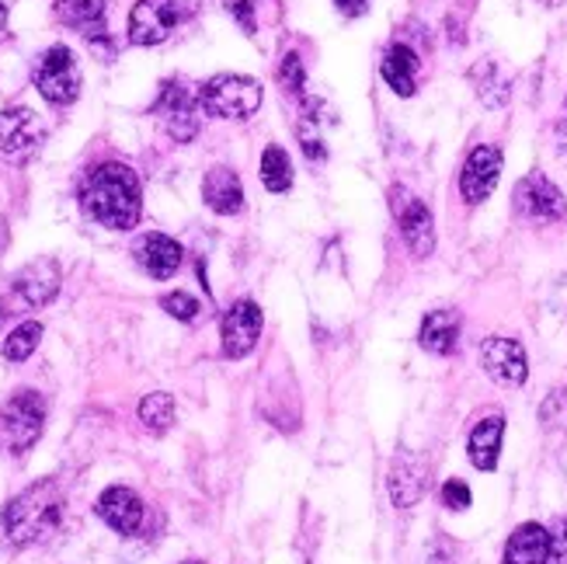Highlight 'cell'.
I'll list each match as a JSON object with an SVG mask.
<instances>
[{"instance_id": "6da1fadb", "label": "cell", "mask_w": 567, "mask_h": 564, "mask_svg": "<svg viewBox=\"0 0 567 564\" xmlns=\"http://www.w3.org/2000/svg\"><path fill=\"white\" fill-rule=\"evenodd\" d=\"M81 206L84 213L109 230H133L143 213L140 178L130 164H97L81 182Z\"/></svg>"}, {"instance_id": "7a4b0ae2", "label": "cell", "mask_w": 567, "mask_h": 564, "mask_svg": "<svg viewBox=\"0 0 567 564\" xmlns=\"http://www.w3.org/2000/svg\"><path fill=\"white\" fill-rule=\"evenodd\" d=\"M63 509H66V495L60 481L45 478L24 488L21 495H14L4 509V530L8 541L14 547H32L39 541H45L49 533H56L63 523Z\"/></svg>"}, {"instance_id": "3957f363", "label": "cell", "mask_w": 567, "mask_h": 564, "mask_svg": "<svg viewBox=\"0 0 567 564\" xmlns=\"http://www.w3.org/2000/svg\"><path fill=\"white\" fill-rule=\"evenodd\" d=\"M261 84L244 73H216L199 91V105L216 119H251L261 109Z\"/></svg>"}, {"instance_id": "277c9868", "label": "cell", "mask_w": 567, "mask_h": 564, "mask_svg": "<svg viewBox=\"0 0 567 564\" xmlns=\"http://www.w3.org/2000/svg\"><path fill=\"white\" fill-rule=\"evenodd\" d=\"M45 429V401L39 390H18V394L0 408V443L8 453H29Z\"/></svg>"}, {"instance_id": "5b68a950", "label": "cell", "mask_w": 567, "mask_h": 564, "mask_svg": "<svg viewBox=\"0 0 567 564\" xmlns=\"http://www.w3.org/2000/svg\"><path fill=\"white\" fill-rule=\"evenodd\" d=\"M199 0H140L130 11V42L133 45H161L175 24L195 18Z\"/></svg>"}, {"instance_id": "8992f818", "label": "cell", "mask_w": 567, "mask_h": 564, "mask_svg": "<svg viewBox=\"0 0 567 564\" xmlns=\"http://www.w3.org/2000/svg\"><path fill=\"white\" fill-rule=\"evenodd\" d=\"M32 81L49 105H70L81 94V66L66 45H49L39 57Z\"/></svg>"}, {"instance_id": "52a82bcc", "label": "cell", "mask_w": 567, "mask_h": 564, "mask_svg": "<svg viewBox=\"0 0 567 564\" xmlns=\"http://www.w3.org/2000/svg\"><path fill=\"white\" fill-rule=\"evenodd\" d=\"M199 98H195V91L182 81H164L161 94H157V105H154V115L161 119L164 133L175 140V143H192L195 136H199Z\"/></svg>"}, {"instance_id": "ba28073f", "label": "cell", "mask_w": 567, "mask_h": 564, "mask_svg": "<svg viewBox=\"0 0 567 564\" xmlns=\"http://www.w3.org/2000/svg\"><path fill=\"white\" fill-rule=\"evenodd\" d=\"M42 140H45V130L32 109L14 105L0 112V154L11 164H29L39 154Z\"/></svg>"}, {"instance_id": "9c48e42d", "label": "cell", "mask_w": 567, "mask_h": 564, "mask_svg": "<svg viewBox=\"0 0 567 564\" xmlns=\"http://www.w3.org/2000/svg\"><path fill=\"white\" fill-rule=\"evenodd\" d=\"M515 213L533 219V224H554L567 213V203H564V192L547 178L533 171L526 175L519 185H515Z\"/></svg>"}, {"instance_id": "30bf717a", "label": "cell", "mask_w": 567, "mask_h": 564, "mask_svg": "<svg viewBox=\"0 0 567 564\" xmlns=\"http://www.w3.org/2000/svg\"><path fill=\"white\" fill-rule=\"evenodd\" d=\"M393 213H398V224H401L408 248L417 258H429L435 252V219H432L429 206L417 199V195H411L404 188H393Z\"/></svg>"}, {"instance_id": "8fae6325", "label": "cell", "mask_w": 567, "mask_h": 564, "mask_svg": "<svg viewBox=\"0 0 567 564\" xmlns=\"http://www.w3.org/2000/svg\"><path fill=\"white\" fill-rule=\"evenodd\" d=\"M481 366H484V373L491 380H498L505 387H523L526 377H529L526 349L515 338H502V335L484 338V346H481Z\"/></svg>"}, {"instance_id": "7c38bea8", "label": "cell", "mask_w": 567, "mask_h": 564, "mask_svg": "<svg viewBox=\"0 0 567 564\" xmlns=\"http://www.w3.org/2000/svg\"><path fill=\"white\" fill-rule=\"evenodd\" d=\"M502 164L505 161H502L498 146H491V143L474 146L471 157H466V164H463V171H460V192H463V199L471 203V206L484 203L487 195L498 188Z\"/></svg>"}, {"instance_id": "4fadbf2b", "label": "cell", "mask_w": 567, "mask_h": 564, "mask_svg": "<svg viewBox=\"0 0 567 564\" xmlns=\"http://www.w3.org/2000/svg\"><path fill=\"white\" fill-rule=\"evenodd\" d=\"M53 11H56V18L66 24V29L84 35L94 49L105 45V53L112 57V45H109V18H105V4H102V0H53Z\"/></svg>"}, {"instance_id": "5bb4252c", "label": "cell", "mask_w": 567, "mask_h": 564, "mask_svg": "<svg viewBox=\"0 0 567 564\" xmlns=\"http://www.w3.org/2000/svg\"><path fill=\"white\" fill-rule=\"evenodd\" d=\"M261 307L255 300H237L227 314H224V352L230 359H244L261 338Z\"/></svg>"}, {"instance_id": "9a60e30c", "label": "cell", "mask_w": 567, "mask_h": 564, "mask_svg": "<svg viewBox=\"0 0 567 564\" xmlns=\"http://www.w3.org/2000/svg\"><path fill=\"white\" fill-rule=\"evenodd\" d=\"M429 492V463L425 457H417L411 450L398 453L390 468V495L398 509H411L422 502V495Z\"/></svg>"}, {"instance_id": "2e32d148", "label": "cell", "mask_w": 567, "mask_h": 564, "mask_svg": "<svg viewBox=\"0 0 567 564\" xmlns=\"http://www.w3.org/2000/svg\"><path fill=\"white\" fill-rule=\"evenodd\" d=\"M94 509H97V516L122 536H133L143 526V499L133 492V488H122V484L105 488Z\"/></svg>"}, {"instance_id": "e0dca14e", "label": "cell", "mask_w": 567, "mask_h": 564, "mask_svg": "<svg viewBox=\"0 0 567 564\" xmlns=\"http://www.w3.org/2000/svg\"><path fill=\"white\" fill-rule=\"evenodd\" d=\"M140 268L151 279H171L182 268V244L171 240L167 234H146L133 248Z\"/></svg>"}, {"instance_id": "ac0fdd59", "label": "cell", "mask_w": 567, "mask_h": 564, "mask_svg": "<svg viewBox=\"0 0 567 564\" xmlns=\"http://www.w3.org/2000/svg\"><path fill=\"white\" fill-rule=\"evenodd\" d=\"M14 293L29 304V307H45L56 300L60 293V268L56 262L39 258L32 265H24L21 273L14 276Z\"/></svg>"}, {"instance_id": "d6986e66", "label": "cell", "mask_w": 567, "mask_h": 564, "mask_svg": "<svg viewBox=\"0 0 567 564\" xmlns=\"http://www.w3.org/2000/svg\"><path fill=\"white\" fill-rule=\"evenodd\" d=\"M203 199L213 213L219 216H234L244 209V185L237 178V171L230 167H213L203 178Z\"/></svg>"}, {"instance_id": "ffe728a7", "label": "cell", "mask_w": 567, "mask_h": 564, "mask_svg": "<svg viewBox=\"0 0 567 564\" xmlns=\"http://www.w3.org/2000/svg\"><path fill=\"white\" fill-rule=\"evenodd\" d=\"M502 439H505V419L491 414V419L477 422L471 439H466V457L477 471H495L502 457Z\"/></svg>"}, {"instance_id": "44dd1931", "label": "cell", "mask_w": 567, "mask_h": 564, "mask_svg": "<svg viewBox=\"0 0 567 564\" xmlns=\"http://www.w3.org/2000/svg\"><path fill=\"white\" fill-rule=\"evenodd\" d=\"M417 346L432 356H453L460 346V314L456 310L425 314L422 331H417Z\"/></svg>"}, {"instance_id": "7402d4cb", "label": "cell", "mask_w": 567, "mask_h": 564, "mask_svg": "<svg viewBox=\"0 0 567 564\" xmlns=\"http://www.w3.org/2000/svg\"><path fill=\"white\" fill-rule=\"evenodd\" d=\"M380 73H383V81L393 94H401V98H411L417 91V57H414V49L404 45V42H393L383 60H380Z\"/></svg>"}, {"instance_id": "603a6c76", "label": "cell", "mask_w": 567, "mask_h": 564, "mask_svg": "<svg viewBox=\"0 0 567 564\" xmlns=\"http://www.w3.org/2000/svg\"><path fill=\"white\" fill-rule=\"evenodd\" d=\"M505 564H550V530L539 523H523L508 536Z\"/></svg>"}, {"instance_id": "cb8c5ba5", "label": "cell", "mask_w": 567, "mask_h": 564, "mask_svg": "<svg viewBox=\"0 0 567 564\" xmlns=\"http://www.w3.org/2000/svg\"><path fill=\"white\" fill-rule=\"evenodd\" d=\"M471 81H474V88H477V94H481V102H484L487 109H502V105L508 102L512 88H508V78H502L498 63H491V60L477 63V66L471 70Z\"/></svg>"}, {"instance_id": "d4e9b609", "label": "cell", "mask_w": 567, "mask_h": 564, "mask_svg": "<svg viewBox=\"0 0 567 564\" xmlns=\"http://www.w3.org/2000/svg\"><path fill=\"white\" fill-rule=\"evenodd\" d=\"M140 422L146 432L164 435L171 425H175V398L167 390H157V394H146L140 401Z\"/></svg>"}, {"instance_id": "484cf974", "label": "cell", "mask_w": 567, "mask_h": 564, "mask_svg": "<svg viewBox=\"0 0 567 564\" xmlns=\"http://www.w3.org/2000/svg\"><path fill=\"white\" fill-rule=\"evenodd\" d=\"M261 185L268 192H289L292 188V164H289V154L279 143L265 146V154H261Z\"/></svg>"}, {"instance_id": "4316f807", "label": "cell", "mask_w": 567, "mask_h": 564, "mask_svg": "<svg viewBox=\"0 0 567 564\" xmlns=\"http://www.w3.org/2000/svg\"><path fill=\"white\" fill-rule=\"evenodd\" d=\"M42 341V325L39 321H24L18 325L8 338H4V359L8 362H24Z\"/></svg>"}, {"instance_id": "83f0119b", "label": "cell", "mask_w": 567, "mask_h": 564, "mask_svg": "<svg viewBox=\"0 0 567 564\" xmlns=\"http://www.w3.org/2000/svg\"><path fill=\"white\" fill-rule=\"evenodd\" d=\"M279 81H282V88H286L289 94H303V88H307V70H303L300 53H286V57H282Z\"/></svg>"}, {"instance_id": "f1b7e54d", "label": "cell", "mask_w": 567, "mask_h": 564, "mask_svg": "<svg viewBox=\"0 0 567 564\" xmlns=\"http://www.w3.org/2000/svg\"><path fill=\"white\" fill-rule=\"evenodd\" d=\"M161 307L171 314V317H175V321H195V317H199V300H195L192 297V293H167V297L161 300Z\"/></svg>"}, {"instance_id": "f546056e", "label": "cell", "mask_w": 567, "mask_h": 564, "mask_svg": "<svg viewBox=\"0 0 567 564\" xmlns=\"http://www.w3.org/2000/svg\"><path fill=\"white\" fill-rule=\"evenodd\" d=\"M539 422L544 429H564L567 425V390H554V394L539 408Z\"/></svg>"}, {"instance_id": "4dcf8cb0", "label": "cell", "mask_w": 567, "mask_h": 564, "mask_svg": "<svg viewBox=\"0 0 567 564\" xmlns=\"http://www.w3.org/2000/svg\"><path fill=\"white\" fill-rule=\"evenodd\" d=\"M230 14L234 21L244 29V35H255L258 32V18H255V0H219Z\"/></svg>"}, {"instance_id": "1f68e13d", "label": "cell", "mask_w": 567, "mask_h": 564, "mask_svg": "<svg viewBox=\"0 0 567 564\" xmlns=\"http://www.w3.org/2000/svg\"><path fill=\"white\" fill-rule=\"evenodd\" d=\"M442 505H446L450 512H463L466 505H471V488H466L463 481H446L442 484Z\"/></svg>"}, {"instance_id": "d6a6232c", "label": "cell", "mask_w": 567, "mask_h": 564, "mask_svg": "<svg viewBox=\"0 0 567 564\" xmlns=\"http://www.w3.org/2000/svg\"><path fill=\"white\" fill-rule=\"evenodd\" d=\"M550 564H567V516L550 530Z\"/></svg>"}, {"instance_id": "836d02e7", "label": "cell", "mask_w": 567, "mask_h": 564, "mask_svg": "<svg viewBox=\"0 0 567 564\" xmlns=\"http://www.w3.org/2000/svg\"><path fill=\"white\" fill-rule=\"evenodd\" d=\"M300 143H303V154L310 161H324L328 151H324V140H320L313 130H310V122H300Z\"/></svg>"}, {"instance_id": "e575fe53", "label": "cell", "mask_w": 567, "mask_h": 564, "mask_svg": "<svg viewBox=\"0 0 567 564\" xmlns=\"http://www.w3.org/2000/svg\"><path fill=\"white\" fill-rule=\"evenodd\" d=\"M331 4L344 14V18H362L369 11V0H331Z\"/></svg>"}, {"instance_id": "d590c367", "label": "cell", "mask_w": 567, "mask_h": 564, "mask_svg": "<svg viewBox=\"0 0 567 564\" xmlns=\"http://www.w3.org/2000/svg\"><path fill=\"white\" fill-rule=\"evenodd\" d=\"M8 35V8H4V0H0V39Z\"/></svg>"}, {"instance_id": "8d00e7d4", "label": "cell", "mask_w": 567, "mask_h": 564, "mask_svg": "<svg viewBox=\"0 0 567 564\" xmlns=\"http://www.w3.org/2000/svg\"><path fill=\"white\" fill-rule=\"evenodd\" d=\"M0 321H4V310H0Z\"/></svg>"}, {"instance_id": "74e56055", "label": "cell", "mask_w": 567, "mask_h": 564, "mask_svg": "<svg viewBox=\"0 0 567 564\" xmlns=\"http://www.w3.org/2000/svg\"><path fill=\"white\" fill-rule=\"evenodd\" d=\"M185 564H199V561H185Z\"/></svg>"}]
</instances>
